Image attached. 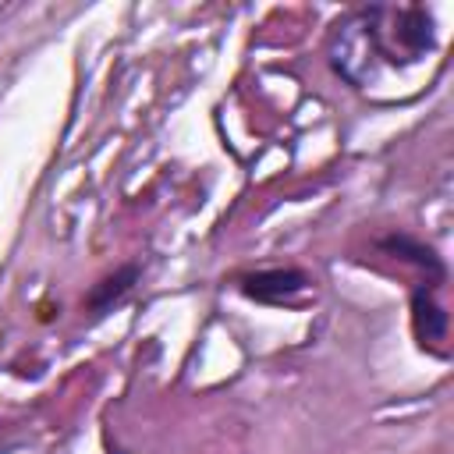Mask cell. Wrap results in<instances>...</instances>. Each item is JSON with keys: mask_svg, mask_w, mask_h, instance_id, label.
Listing matches in <instances>:
<instances>
[{"mask_svg": "<svg viewBox=\"0 0 454 454\" xmlns=\"http://www.w3.org/2000/svg\"><path fill=\"white\" fill-rule=\"evenodd\" d=\"M301 287H305V273H298V270H266V273H255L245 280V294H252L259 301H280Z\"/></svg>", "mask_w": 454, "mask_h": 454, "instance_id": "cell-1", "label": "cell"}, {"mask_svg": "<svg viewBox=\"0 0 454 454\" xmlns=\"http://www.w3.org/2000/svg\"><path fill=\"white\" fill-rule=\"evenodd\" d=\"M131 277H135V270H131V266H128V270H124V273H121V277H117V280H103V284H106V287H99V291H92V298H89V301H92V305H96V309H99V305H106V301H110V298H117V294H121V291H124V287H128V280H131Z\"/></svg>", "mask_w": 454, "mask_h": 454, "instance_id": "cell-2", "label": "cell"}]
</instances>
